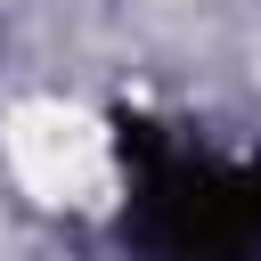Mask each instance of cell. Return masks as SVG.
I'll return each instance as SVG.
<instances>
[{
    "mask_svg": "<svg viewBox=\"0 0 261 261\" xmlns=\"http://www.w3.org/2000/svg\"><path fill=\"white\" fill-rule=\"evenodd\" d=\"M130 237L147 261H261V163H220L188 139H139Z\"/></svg>",
    "mask_w": 261,
    "mask_h": 261,
    "instance_id": "obj_1",
    "label": "cell"
}]
</instances>
